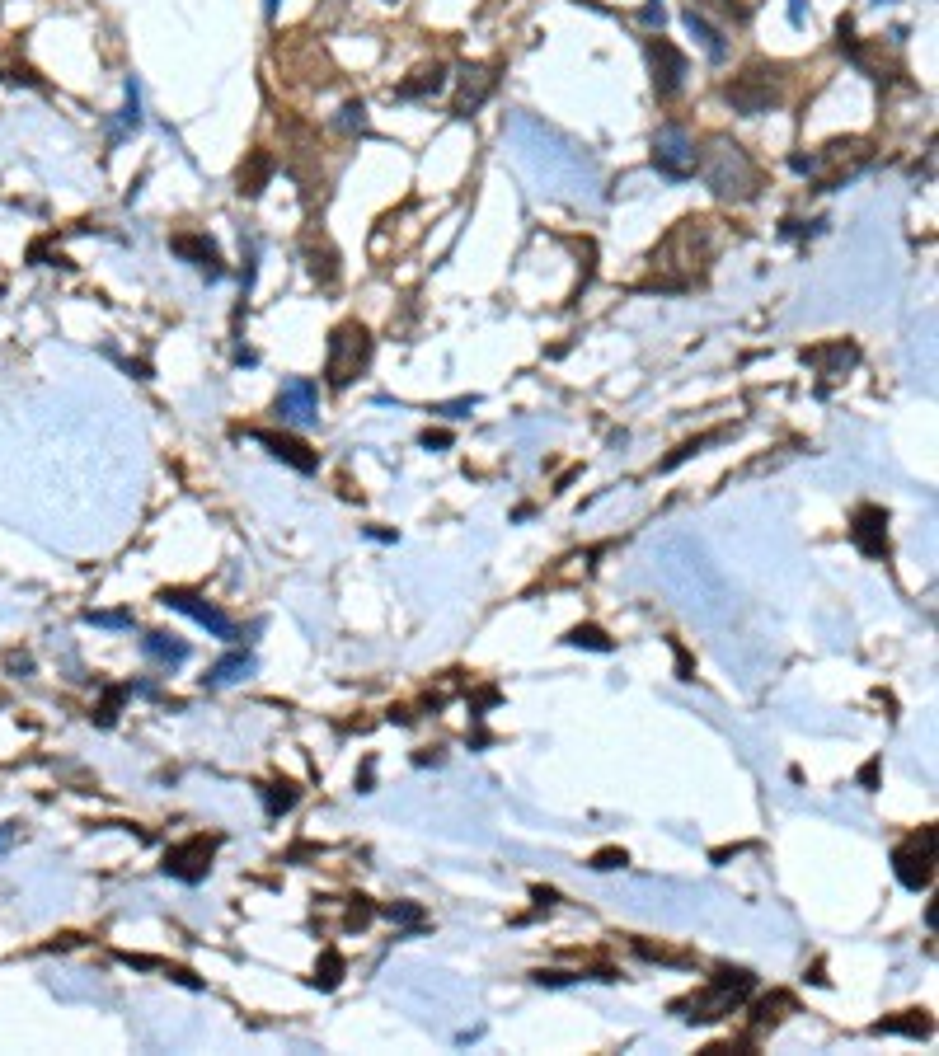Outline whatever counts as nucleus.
Returning <instances> with one entry per match:
<instances>
[{
	"instance_id": "f257e3e1",
	"label": "nucleus",
	"mask_w": 939,
	"mask_h": 1056,
	"mask_svg": "<svg viewBox=\"0 0 939 1056\" xmlns=\"http://www.w3.org/2000/svg\"><path fill=\"white\" fill-rule=\"evenodd\" d=\"M705 263H709V216H686L653 249V277L644 282V291H691Z\"/></svg>"
},
{
	"instance_id": "f03ea898",
	"label": "nucleus",
	"mask_w": 939,
	"mask_h": 1056,
	"mask_svg": "<svg viewBox=\"0 0 939 1056\" xmlns=\"http://www.w3.org/2000/svg\"><path fill=\"white\" fill-rule=\"evenodd\" d=\"M695 169H700V179H705L709 193H714V198H724V202H752L756 184H761L752 155L742 151L738 141H728V137L709 141L705 151L695 155Z\"/></svg>"
},
{
	"instance_id": "7ed1b4c3",
	"label": "nucleus",
	"mask_w": 939,
	"mask_h": 1056,
	"mask_svg": "<svg viewBox=\"0 0 939 1056\" xmlns=\"http://www.w3.org/2000/svg\"><path fill=\"white\" fill-rule=\"evenodd\" d=\"M752 991H756V977L747 967H719V972L705 981V991L677 1000L672 1010H691V1014H681V1019H691V1024H714V1019H724V1014L738 1010Z\"/></svg>"
},
{
	"instance_id": "20e7f679",
	"label": "nucleus",
	"mask_w": 939,
	"mask_h": 1056,
	"mask_svg": "<svg viewBox=\"0 0 939 1056\" xmlns=\"http://www.w3.org/2000/svg\"><path fill=\"white\" fill-rule=\"evenodd\" d=\"M367 367H371V334H367V324L343 320L339 329L329 334V352H324V381L334 385V390H343V385H353Z\"/></svg>"
},
{
	"instance_id": "39448f33",
	"label": "nucleus",
	"mask_w": 939,
	"mask_h": 1056,
	"mask_svg": "<svg viewBox=\"0 0 939 1056\" xmlns=\"http://www.w3.org/2000/svg\"><path fill=\"white\" fill-rule=\"evenodd\" d=\"M780 71L766 62H752L742 66L733 80H724V99L733 104V113H742V118H756V113H770V108L780 104Z\"/></svg>"
},
{
	"instance_id": "423d86ee",
	"label": "nucleus",
	"mask_w": 939,
	"mask_h": 1056,
	"mask_svg": "<svg viewBox=\"0 0 939 1056\" xmlns=\"http://www.w3.org/2000/svg\"><path fill=\"white\" fill-rule=\"evenodd\" d=\"M893 873L907 892H925L935 883V827H921L916 836L893 850Z\"/></svg>"
},
{
	"instance_id": "0eeeda50",
	"label": "nucleus",
	"mask_w": 939,
	"mask_h": 1056,
	"mask_svg": "<svg viewBox=\"0 0 939 1056\" xmlns=\"http://www.w3.org/2000/svg\"><path fill=\"white\" fill-rule=\"evenodd\" d=\"M695 141L686 127L677 123H662L658 137H653V169H658L662 179H672V184H686L695 174Z\"/></svg>"
},
{
	"instance_id": "6e6552de",
	"label": "nucleus",
	"mask_w": 939,
	"mask_h": 1056,
	"mask_svg": "<svg viewBox=\"0 0 939 1056\" xmlns=\"http://www.w3.org/2000/svg\"><path fill=\"white\" fill-rule=\"evenodd\" d=\"M216 845H221V836H188V841L165 850V864H160V869L170 873V878H179V883H202V878L212 873Z\"/></svg>"
},
{
	"instance_id": "1a4fd4ad",
	"label": "nucleus",
	"mask_w": 939,
	"mask_h": 1056,
	"mask_svg": "<svg viewBox=\"0 0 939 1056\" xmlns=\"http://www.w3.org/2000/svg\"><path fill=\"white\" fill-rule=\"evenodd\" d=\"M648 66H653V90H658V99H677L681 90H686V76H691V66H686V52H681L677 43H667V38H648Z\"/></svg>"
},
{
	"instance_id": "9d476101",
	"label": "nucleus",
	"mask_w": 939,
	"mask_h": 1056,
	"mask_svg": "<svg viewBox=\"0 0 939 1056\" xmlns=\"http://www.w3.org/2000/svg\"><path fill=\"white\" fill-rule=\"evenodd\" d=\"M160 601L170 606V611L188 615V620H198L207 634H216V639H235L240 629H235V620L226 611H216L207 597H198V592H184V587H170V592H160Z\"/></svg>"
},
{
	"instance_id": "9b49d317",
	"label": "nucleus",
	"mask_w": 939,
	"mask_h": 1056,
	"mask_svg": "<svg viewBox=\"0 0 939 1056\" xmlns=\"http://www.w3.org/2000/svg\"><path fill=\"white\" fill-rule=\"evenodd\" d=\"M850 540H855V550L864 554V559H883L888 554V512L874 503L855 507V517H850Z\"/></svg>"
},
{
	"instance_id": "f8f14e48",
	"label": "nucleus",
	"mask_w": 939,
	"mask_h": 1056,
	"mask_svg": "<svg viewBox=\"0 0 939 1056\" xmlns=\"http://www.w3.org/2000/svg\"><path fill=\"white\" fill-rule=\"evenodd\" d=\"M498 90V71L484 62H470L461 71V90H456V104H451V113L456 118H475L479 108L489 104V94Z\"/></svg>"
},
{
	"instance_id": "ddd939ff",
	"label": "nucleus",
	"mask_w": 939,
	"mask_h": 1056,
	"mask_svg": "<svg viewBox=\"0 0 939 1056\" xmlns=\"http://www.w3.org/2000/svg\"><path fill=\"white\" fill-rule=\"evenodd\" d=\"M278 418H282V423H292V428H306V423H315V418H320V390H315V381L296 376V381L282 385Z\"/></svg>"
},
{
	"instance_id": "4468645a",
	"label": "nucleus",
	"mask_w": 939,
	"mask_h": 1056,
	"mask_svg": "<svg viewBox=\"0 0 939 1056\" xmlns=\"http://www.w3.org/2000/svg\"><path fill=\"white\" fill-rule=\"evenodd\" d=\"M254 442L268 446V451H273L282 465H292V470H301V475H315V465H320V460H315V451H310L301 437H292V432H268V428H259V432H254Z\"/></svg>"
},
{
	"instance_id": "2eb2a0df",
	"label": "nucleus",
	"mask_w": 939,
	"mask_h": 1056,
	"mask_svg": "<svg viewBox=\"0 0 939 1056\" xmlns=\"http://www.w3.org/2000/svg\"><path fill=\"white\" fill-rule=\"evenodd\" d=\"M170 249L179 254V259L193 263V268H202V273H207V282L226 277V268H221V249H216L207 235H174Z\"/></svg>"
},
{
	"instance_id": "dca6fc26",
	"label": "nucleus",
	"mask_w": 939,
	"mask_h": 1056,
	"mask_svg": "<svg viewBox=\"0 0 939 1056\" xmlns=\"http://www.w3.org/2000/svg\"><path fill=\"white\" fill-rule=\"evenodd\" d=\"M803 362H808V367H817L822 376H827V381H832V376H841L846 367H855V362H860V348H855V343H846V338H836V343H822V348H803Z\"/></svg>"
},
{
	"instance_id": "f3484780",
	"label": "nucleus",
	"mask_w": 939,
	"mask_h": 1056,
	"mask_svg": "<svg viewBox=\"0 0 939 1056\" xmlns=\"http://www.w3.org/2000/svg\"><path fill=\"white\" fill-rule=\"evenodd\" d=\"M442 90H447V66L432 62V66H418L404 85H395V99H432V94H442Z\"/></svg>"
},
{
	"instance_id": "a211bd4d",
	"label": "nucleus",
	"mask_w": 939,
	"mask_h": 1056,
	"mask_svg": "<svg viewBox=\"0 0 939 1056\" xmlns=\"http://www.w3.org/2000/svg\"><path fill=\"white\" fill-rule=\"evenodd\" d=\"M273 155L268 151H249V160L240 165V174H235V184H240V193L245 198H259L263 188H268V179H273Z\"/></svg>"
},
{
	"instance_id": "6ab92c4d",
	"label": "nucleus",
	"mask_w": 939,
	"mask_h": 1056,
	"mask_svg": "<svg viewBox=\"0 0 939 1056\" xmlns=\"http://www.w3.org/2000/svg\"><path fill=\"white\" fill-rule=\"evenodd\" d=\"M681 19H686V29H691L695 38H700V47H705V52H709V62H724V57H728L724 29H719V24H709L705 15H695L691 5H686V10H681Z\"/></svg>"
},
{
	"instance_id": "aec40b11",
	"label": "nucleus",
	"mask_w": 939,
	"mask_h": 1056,
	"mask_svg": "<svg viewBox=\"0 0 939 1056\" xmlns=\"http://www.w3.org/2000/svg\"><path fill=\"white\" fill-rule=\"evenodd\" d=\"M254 672V653H226V658L216 662L212 672L202 676V686L216 690V686H235V681H245V676Z\"/></svg>"
},
{
	"instance_id": "412c9836",
	"label": "nucleus",
	"mask_w": 939,
	"mask_h": 1056,
	"mask_svg": "<svg viewBox=\"0 0 939 1056\" xmlns=\"http://www.w3.org/2000/svg\"><path fill=\"white\" fill-rule=\"evenodd\" d=\"M141 653H146V658H155V662H165V667H184V662H188V643L155 629V634H146V639H141Z\"/></svg>"
},
{
	"instance_id": "4be33fe9",
	"label": "nucleus",
	"mask_w": 939,
	"mask_h": 1056,
	"mask_svg": "<svg viewBox=\"0 0 939 1056\" xmlns=\"http://www.w3.org/2000/svg\"><path fill=\"white\" fill-rule=\"evenodd\" d=\"M874 1033H902V1038H930L935 1033V1024H930V1014L925 1010H902L897 1019H878L874 1024Z\"/></svg>"
},
{
	"instance_id": "5701e85b",
	"label": "nucleus",
	"mask_w": 939,
	"mask_h": 1056,
	"mask_svg": "<svg viewBox=\"0 0 939 1056\" xmlns=\"http://www.w3.org/2000/svg\"><path fill=\"white\" fill-rule=\"evenodd\" d=\"M259 794H263V808H268V817H282V812H292V808H296L301 789H296L292 780H273V784H263Z\"/></svg>"
},
{
	"instance_id": "b1692460",
	"label": "nucleus",
	"mask_w": 939,
	"mask_h": 1056,
	"mask_svg": "<svg viewBox=\"0 0 939 1056\" xmlns=\"http://www.w3.org/2000/svg\"><path fill=\"white\" fill-rule=\"evenodd\" d=\"M343 953L339 949H324L320 953V963H315V977H310V986H315V991H334V986H339L343 981Z\"/></svg>"
},
{
	"instance_id": "393cba45",
	"label": "nucleus",
	"mask_w": 939,
	"mask_h": 1056,
	"mask_svg": "<svg viewBox=\"0 0 939 1056\" xmlns=\"http://www.w3.org/2000/svg\"><path fill=\"white\" fill-rule=\"evenodd\" d=\"M695 15H714L724 24H747V5L742 0H691Z\"/></svg>"
},
{
	"instance_id": "a878e982",
	"label": "nucleus",
	"mask_w": 939,
	"mask_h": 1056,
	"mask_svg": "<svg viewBox=\"0 0 939 1056\" xmlns=\"http://www.w3.org/2000/svg\"><path fill=\"white\" fill-rule=\"evenodd\" d=\"M564 643H573V648H592V653H611L616 643H611V634L606 629H597V625H578V629H569V639Z\"/></svg>"
},
{
	"instance_id": "bb28decb",
	"label": "nucleus",
	"mask_w": 939,
	"mask_h": 1056,
	"mask_svg": "<svg viewBox=\"0 0 939 1056\" xmlns=\"http://www.w3.org/2000/svg\"><path fill=\"white\" fill-rule=\"evenodd\" d=\"M789 1005H794L789 995H770V1000H761V1005H756V1014H752V1038L761 1033V1028H775V1024H780L785 1014H775V1010H789Z\"/></svg>"
},
{
	"instance_id": "cd10ccee",
	"label": "nucleus",
	"mask_w": 939,
	"mask_h": 1056,
	"mask_svg": "<svg viewBox=\"0 0 939 1056\" xmlns=\"http://www.w3.org/2000/svg\"><path fill=\"white\" fill-rule=\"evenodd\" d=\"M127 695H132V686H113V690H104V700H99V709H94V723H99V728H113V723H118V709H123Z\"/></svg>"
},
{
	"instance_id": "c85d7f7f",
	"label": "nucleus",
	"mask_w": 939,
	"mask_h": 1056,
	"mask_svg": "<svg viewBox=\"0 0 939 1056\" xmlns=\"http://www.w3.org/2000/svg\"><path fill=\"white\" fill-rule=\"evenodd\" d=\"M724 437H728V432H705V437H695V442H686V446H681L677 456H667V460H662V470H677L681 460H691L695 451H705L709 442H724Z\"/></svg>"
},
{
	"instance_id": "c756f323",
	"label": "nucleus",
	"mask_w": 939,
	"mask_h": 1056,
	"mask_svg": "<svg viewBox=\"0 0 939 1056\" xmlns=\"http://www.w3.org/2000/svg\"><path fill=\"white\" fill-rule=\"evenodd\" d=\"M85 625H99V629H132V611H85Z\"/></svg>"
},
{
	"instance_id": "7c9ffc66",
	"label": "nucleus",
	"mask_w": 939,
	"mask_h": 1056,
	"mask_svg": "<svg viewBox=\"0 0 939 1056\" xmlns=\"http://www.w3.org/2000/svg\"><path fill=\"white\" fill-rule=\"evenodd\" d=\"M371 916H376V906L367 902V897H353V906H348V916H343V925L348 930H367Z\"/></svg>"
},
{
	"instance_id": "2f4dec72",
	"label": "nucleus",
	"mask_w": 939,
	"mask_h": 1056,
	"mask_svg": "<svg viewBox=\"0 0 939 1056\" xmlns=\"http://www.w3.org/2000/svg\"><path fill=\"white\" fill-rule=\"evenodd\" d=\"M385 916L395 920V925H423V906L418 902H390L385 906Z\"/></svg>"
},
{
	"instance_id": "473e14b6",
	"label": "nucleus",
	"mask_w": 939,
	"mask_h": 1056,
	"mask_svg": "<svg viewBox=\"0 0 939 1056\" xmlns=\"http://www.w3.org/2000/svg\"><path fill=\"white\" fill-rule=\"evenodd\" d=\"M475 404H479L475 395H465V399H451V404H437V414H447V418H465V414H475Z\"/></svg>"
},
{
	"instance_id": "72a5a7b5",
	"label": "nucleus",
	"mask_w": 939,
	"mask_h": 1056,
	"mask_svg": "<svg viewBox=\"0 0 939 1056\" xmlns=\"http://www.w3.org/2000/svg\"><path fill=\"white\" fill-rule=\"evenodd\" d=\"M339 127H348V132H362V127H367V108L362 104H343V118H339Z\"/></svg>"
},
{
	"instance_id": "f704fd0d",
	"label": "nucleus",
	"mask_w": 939,
	"mask_h": 1056,
	"mask_svg": "<svg viewBox=\"0 0 939 1056\" xmlns=\"http://www.w3.org/2000/svg\"><path fill=\"white\" fill-rule=\"evenodd\" d=\"M620 864H625V850H597V855H592V869H620Z\"/></svg>"
},
{
	"instance_id": "c9c22d12",
	"label": "nucleus",
	"mask_w": 939,
	"mask_h": 1056,
	"mask_svg": "<svg viewBox=\"0 0 939 1056\" xmlns=\"http://www.w3.org/2000/svg\"><path fill=\"white\" fill-rule=\"evenodd\" d=\"M536 981L540 986H569V981H578V977H569V972H536Z\"/></svg>"
},
{
	"instance_id": "e433bc0d",
	"label": "nucleus",
	"mask_w": 939,
	"mask_h": 1056,
	"mask_svg": "<svg viewBox=\"0 0 939 1056\" xmlns=\"http://www.w3.org/2000/svg\"><path fill=\"white\" fill-rule=\"evenodd\" d=\"M418 442L428 446V451H432V446H451V432H432V428H428L423 437H418Z\"/></svg>"
},
{
	"instance_id": "4c0bfd02",
	"label": "nucleus",
	"mask_w": 939,
	"mask_h": 1056,
	"mask_svg": "<svg viewBox=\"0 0 939 1056\" xmlns=\"http://www.w3.org/2000/svg\"><path fill=\"white\" fill-rule=\"evenodd\" d=\"M860 784H864V789H874V784H878V761H869V766L860 770Z\"/></svg>"
},
{
	"instance_id": "58836bf2",
	"label": "nucleus",
	"mask_w": 939,
	"mask_h": 1056,
	"mask_svg": "<svg viewBox=\"0 0 939 1056\" xmlns=\"http://www.w3.org/2000/svg\"><path fill=\"white\" fill-rule=\"evenodd\" d=\"M33 662H29V653H10V672H29Z\"/></svg>"
},
{
	"instance_id": "ea45409f",
	"label": "nucleus",
	"mask_w": 939,
	"mask_h": 1056,
	"mask_svg": "<svg viewBox=\"0 0 939 1056\" xmlns=\"http://www.w3.org/2000/svg\"><path fill=\"white\" fill-rule=\"evenodd\" d=\"M536 902H540V906H555L559 897H555V892H550V888H536Z\"/></svg>"
},
{
	"instance_id": "a19ab883",
	"label": "nucleus",
	"mask_w": 939,
	"mask_h": 1056,
	"mask_svg": "<svg viewBox=\"0 0 939 1056\" xmlns=\"http://www.w3.org/2000/svg\"><path fill=\"white\" fill-rule=\"evenodd\" d=\"M789 19H794V24H803V0H789Z\"/></svg>"
},
{
	"instance_id": "79ce46f5",
	"label": "nucleus",
	"mask_w": 939,
	"mask_h": 1056,
	"mask_svg": "<svg viewBox=\"0 0 939 1056\" xmlns=\"http://www.w3.org/2000/svg\"><path fill=\"white\" fill-rule=\"evenodd\" d=\"M278 5H282V0H263V15H268V19H278Z\"/></svg>"
},
{
	"instance_id": "37998d69",
	"label": "nucleus",
	"mask_w": 939,
	"mask_h": 1056,
	"mask_svg": "<svg viewBox=\"0 0 939 1056\" xmlns=\"http://www.w3.org/2000/svg\"><path fill=\"white\" fill-rule=\"evenodd\" d=\"M385 5H395V0H385Z\"/></svg>"
}]
</instances>
